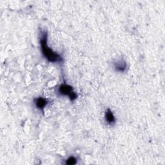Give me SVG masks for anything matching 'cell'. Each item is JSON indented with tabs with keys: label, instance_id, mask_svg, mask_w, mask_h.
<instances>
[{
	"label": "cell",
	"instance_id": "obj_3",
	"mask_svg": "<svg viewBox=\"0 0 165 165\" xmlns=\"http://www.w3.org/2000/svg\"><path fill=\"white\" fill-rule=\"evenodd\" d=\"M114 66L117 71L122 72H123L125 71L127 67L126 62L123 60H119L118 61L115 62Z\"/></svg>",
	"mask_w": 165,
	"mask_h": 165
},
{
	"label": "cell",
	"instance_id": "obj_2",
	"mask_svg": "<svg viewBox=\"0 0 165 165\" xmlns=\"http://www.w3.org/2000/svg\"><path fill=\"white\" fill-rule=\"evenodd\" d=\"M58 90L61 95L68 96L71 100H74L77 97V95L74 92L73 88L68 85L63 84L60 85Z\"/></svg>",
	"mask_w": 165,
	"mask_h": 165
},
{
	"label": "cell",
	"instance_id": "obj_1",
	"mask_svg": "<svg viewBox=\"0 0 165 165\" xmlns=\"http://www.w3.org/2000/svg\"><path fill=\"white\" fill-rule=\"evenodd\" d=\"M47 38V32L46 31L42 32L40 38V44L43 55L49 62H61L63 61L61 56L57 53L54 52L51 48L48 47Z\"/></svg>",
	"mask_w": 165,
	"mask_h": 165
},
{
	"label": "cell",
	"instance_id": "obj_5",
	"mask_svg": "<svg viewBox=\"0 0 165 165\" xmlns=\"http://www.w3.org/2000/svg\"><path fill=\"white\" fill-rule=\"evenodd\" d=\"M47 104V101L43 97H38L35 99V105L39 109H43Z\"/></svg>",
	"mask_w": 165,
	"mask_h": 165
},
{
	"label": "cell",
	"instance_id": "obj_6",
	"mask_svg": "<svg viewBox=\"0 0 165 165\" xmlns=\"http://www.w3.org/2000/svg\"><path fill=\"white\" fill-rule=\"evenodd\" d=\"M76 162H77L76 161V159L74 157L72 156V157H70L67 160L66 164H70V165H72V164H76Z\"/></svg>",
	"mask_w": 165,
	"mask_h": 165
},
{
	"label": "cell",
	"instance_id": "obj_4",
	"mask_svg": "<svg viewBox=\"0 0 165 165\" xmlns=\"http://www.w3.org/2000/svg\"><path fill=\"white\" fill-rule=\"evenodd\" d=\"M105 120L107 123L109 124H113L116 122V119H115L113 114L110 109H107L105 112Z\"/></svg>",
	"mask_w": 165,
	"mask_h": 165
}]
</instances>
